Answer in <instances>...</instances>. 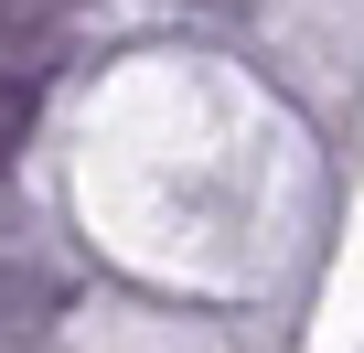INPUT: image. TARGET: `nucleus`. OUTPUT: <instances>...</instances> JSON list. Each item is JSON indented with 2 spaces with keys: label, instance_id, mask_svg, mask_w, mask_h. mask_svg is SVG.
<instances>
[{
  "label": "nucleus",
  "instance_id": "nucleus-1",
  "mask_svg": "<svg viewBox=\"0 0 364 353\" xmlns=\"http://www.w3.org/2000/svg\"><path fill=\"white\" fill-rule=\"evenodd\" d=\"M65 0H0V33H33V22H54Z\"/></svg>",
  "mask_w": 364,
  "mask_h": 353
},
{
  "label": "nucleus",
  "instance_id": "nucleus-2",
  "mask_svg": "<svg viewBox=\"0 0 364 353\" xmlns=\"http://www.w3.org/2000/svg\"><path fill=\"white\" fill-rule=\"evenodd\" d=\"M11 310H22V289H11V278H0V332H11Z\"/></svg>",
  "mask_w": 364,
  "mask_h": 353
},
{
  "label": "nucleus",
  "instance_id": "nucleus-3",
  "mask_svg": "<svg viewBox=\"0 0 364 353\" xmlns=\"http://www.w3.org/2000/svg\"><path fill=\"white\" fill-rule=\"evenodd\" d=\"M0 236H22V225H11V204H0Z\"/></svg>",
  "mask_w": 364,
  "mask_h": 353
}]
</instances>
